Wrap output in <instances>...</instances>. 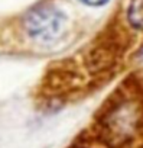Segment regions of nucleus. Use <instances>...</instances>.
<instances>
[{
  "label": "nucleus",
  "instance_id": "1",
  "mask_svg": "<svg viewBox=\"0 0 143 148\" xmlns=\"http://www.w3.org/2000/svg\"><path fill=\"white\" fill-rule=\"evenodd\" d=\"M64 15L52 6H39L30 10L25 18L28 35L41 42L56 39L64 29Z\"/></svg>",
  "mask_w": 143,
  "mask_h": 148
},
{
  "label": "nucleus",
  "instance_id": "2",
  "mask_svg": "<svg viewBox=\"0 0 143 148\" xmlns=\"http://www.w3.org/2000/svg\"><path fill=\"white\" fill-rule=\"evenodd\" d=\"M127 19L133 28L143 31V0H130Z\"/></svg>",
  "mask_w": 143,
  "mask_h": 148
},
{
  "label": "nucleus",
  "instance_id": "3",
  "mask_svg": "<svg viewBox=\"0 0 143 148\" xmlns=\"http://www.w3.org/2000/svg\"><path fill=\"white\" fill-rule=\"evenodd\" d=\"M81 2L85 5H90V6H101V5L107 3L108 0H81Z\"/></svg>",
  "mask_w": 143,
  "mask_h": 148
}]
</instances>
